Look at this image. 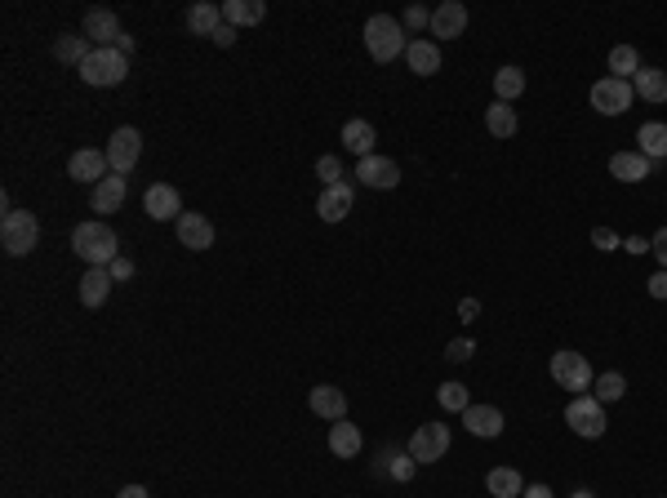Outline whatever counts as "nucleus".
I'll return each mask as SVG.
<instances>
[{
  "instance_id": "obj_1",
  "label": "nucleus",
  "mask_w": 667,
  "mask_h": 498,
  "mask_svg": "<svg viewBox=\"0 0 667 498\" xmlns=\"http://www.w3.org/2000/svg\"><path fill=\"white\" fill-rule=\"evenodd\" d=\"M71 249L85 259L90 267H111L116 259H121V240H116V232L107 228V223H80L76 232H71Z\"/></svg>"
},
{
  "instance_id": "obj_2",
  "label": "nucleus",
  "mask_w": 667,
  "mask_h": 498,
  "mask_svg": "<svg viewBox=\"0 0 667 498\" xmlns=\"http://www.w3.org/2000/svg\"><path fill=\"white\" fill-rule=\"evenodd\" d=\"M365 49L374 63H397L400 54L409 49V36L400 27L397 18H387V14H374L365 23Z\"/></svg>"
},
{
  "instance_id": "obj_3",
  "label": "nucleus",
  "mask_w": 667,
  "mask_h": 498,
  "mask_svg": "<svg viewBox=\"0 0 667 498\" xmlns=\"http://www.w3.org/2000/svg\"><path fill=\"white\" fill-rule=\"evenodd\" d=\"M0 245L14 259L32 254L36 245H40V223H36L32 209H5V218H0Z\"/></svg>"
},
{
  "instance_id": "obj_4",
  "label": "nucleus",
  "mask_w": 667,
  "mask_h": 498,
  "mask_svg": "<svg viewBox=\"0 0 667 498\" xmlns=\"http://www.w3.org/2000/svg\"><path fill=\"white\" fill-rule=\"evenodd\" d=\"M125 76H130V58H125L116 45L94 49V54L80 63V80H85V85H94V90H111V85H121Z\"/></svg>"
},
{
  "instance_id": "obj_5",
  "label": "nucleus",
  "mask_w": 667,
  "mask_h": 498,
  "mask_svg": "<svg viewBox=\"0 0 667 498\" xmlns=\"http://www.w3.org/2000/svg\"><path fill=\"white\" fill-rule=\"evenodd\" d=\"M566 423L574 436L600 440V436H605V405H600L597 397H574L566 405Z\"/></svg>"
},
{
  "instance_id": "obj_6",
  "label": "nucleus",
  "mask_w": 667,
  "mask_h": 498,
  "mask_svg": "<svg viewBox=\"0 0 667 498\" xmlns=\"http://www.w3.org/2000/svg\"><path fill=\"white\" fill-rule=\"evenodd\" d=\"M547 369H552V378H556L561 392H588V387L597 383V374H592V366H588V356H578V352H556Z\"/></svg>"
},
{
  "instance_id": "obj_7",
  "label": "nucleus",
  "mask_w": 667,
  "mask_h": 498,
  "mask_svg": "<svg viewBox=\"0 0 667 498\" xmlns=\"http://www.w3.org/2000/svg\"><path fill=\"white\" fill-rule=\"evenodd\" d=\"M632 99H636L632 80L605 76V80H597V85H592V107H597L600 116H623V111L632 107Z\"/></svg>"
},
{
  "instance_id": "obj_8",
  "label": "nucleus",
  "mask_w": 667,
  "mask_h": 498,
  "mask_svg": "<svg viewBox=\"0 0 667 498\" xmlns=\"http://www.w3.org/2000/svg\"><path fill=\"white\" fill-rule=\"evenodd\" d=\"M445 450H450V428L445 423H423V428H414V436H409V459L418 467L445 459Z\"/></svg>"
},
{
  "instance_id": "obj_9",
  "label": "nucleus",
  "mask_w": 667,
  "mask_h": 498,
  "mask_svg": "<svg viewBox=\"0 0 667 498\" xmlns=\"http://www.w3.org/2000/svg\"><path fill=\"white\" fill-rule=\"evenodd\" d=\"M102 152H107V161H111V174H130V169L138 165V156H143V133L133 130V125H121Z\"/></svg>"
},
{
  "instance_id": "obj_10",
  "label": "nucleus",
  "mask_w": 667,
  "mask_h": 498,
  "mask_svg": "<svg viewBox=\"0 0 667 498\" xmlns=\"http://www.w3.org/2000/svg\"><path fill=\"white\" fill-rule=\"evenodd\" d=\"M143 214L147 218H156V223H178L187 209H183V196H178V187H169V183H152L147 192H143Z\"/></svg>"
},
{
  "instance_id": "obj_11",
  "label": "nucleus",
  "mask_w": 667,
  "mask_h": 498,
  "mask_svg": "<svg viewBox=\"0 0 667 498\" xmlns=\"http://www.w3.org/2000/svg\"><path fill=\"white\" fill-rule=\"evenodd\" d=\"M107 174H111V161H107V152H99V147H80V152H71V161H67V178L90 183V187H99Z\"/></svg>"
},
{
  "instance_id": "obj_12",
  "label": "nucleus",
  "mask_w": 667,
  "mask_h": 498,
  "mask_svg": "<svg viewBox=\"0 0 667 498\" xmlns=\"http://www.w3.org/2000/svg\"><path fill=\"white\" fill-rule=\"evenodd\" d=\"M356 178L374 187V192H392L400 183V165L397 161H387V156H365L361 165H356Z\"/></svg>"
},
{
  "instance_id": "obj_13",
  "label": "nucleus",
  "mask_w": 667,
  "mask_h": 498,
  "mask_svg": "<svg viewBox=\"0 0 667 498\" xmlns=\"http://www.w3.org/2000/svg\"><path fill=\"white\" fill-rule=\"evenodd\" d=\"M352 205H356L352 183H334V187H325V192L316 196V214H321L325 223H343V218L352 214Z\"/></svg>"
},
{
  "instance_id": "obj_14",
  "label": "nucleus",
  "mask_w": 667,
  "mask_h": 498,
  "mask_svg": "<svg viewBox=\"0 0 667 498\" xmlns=\"http://www.w3.org/2000/svg\"><path fill=\"white\" fill-rule=\"evenodd\" d=\"M80 36H85L94 49H107V45L121 40V18H116L111 9H90V14H85V32Z\"/></svg>"
},
{
  "instance_id": "obj_15",
  "label": "nucleus",
  "mask_w": 667,
  "mask_h": 498,
  "mask_svg": "<svg viewBox=\"0 0 667 498\" xmlns=\"http://www.w3.org/2000/svg\"><path fill=\"white\" fill-rule=\"evenodd\" d=\"M174 232H178V245L183 249H209L214 245V223L205 218V214H183L178 223H174Z\"/></svg>"
},
{
  "instance_id": "obj_16",
  "label": "nucleus",
  "mask_w": 667,
  "mask_h": 498,
  "mask_svg": "<svg viewBox=\"0 0 667 498\" xmlns=\"http://www.w3.org/2000/svg\"><path fill=\"white\" fill-rule=\"evenodd\" d=\"M463 428L471 436H481V440H494V436H503V409H494V405H467Z\"/></svg>"
},
{
  "instance_id": "obj_17",
  "label": "nucleus",
  "mask_w": 667,
  "mask_h": 498,
  "mask_svg": "<svg viewBox=\"0 0 667 498\" xmlns=\"http://www.w3.org/2000/svg\"><path fill=\"white\" fill-rule=\"evenodd\" d=\"M467 32V9L459 0H445V5H436L432 9V36L440 40H459Z\"/></svg>"
},
{
  "instance_id": "obj_18",
  "label": "nucleus",
  "mask_w": 667,
  "mask_h": 498,
  "mask_svg": "<svg viewBox=\"0 0 667 498\" xmlns=\"http://www.w3.org/2000/svg\"><path fill=\"white\" fill-rule=\"evenodd\" d=\"M125 205V174H107L99 187H90V209L94 214H116Z\"/></svg>"
},
{
  "instance_id": "obj_19",
  "label": "nucleus",
  "mask_w": 667,
  "mask_h": 498,
  "mask_svg": "<svg viewBox=\"0 0 667 498\" xmlns=\"http://www.w3.org/2000/svg\"><path fill=\"white\" fill-rule=\"evenodd\" d=\"M307 405H312V414H316V419H330V423L347 419V392H338V387H330V383L312 387Z\"/></svg>"
},
{
  "instance_id": "obj_20",
  "label": "nucleus",
  "mask_w": 667,
  "mask_h": 498,
  "mask_svg": "<svg viewBox=\"0 0 667 498\" xmlns=\"http://www.w3.org/2000/svg\"><path fill=\"white\" fill-rule=\"evenodd\" d=\"M650 156H641V152H614L609 156V174L619 178V183H645L650 178Z\"/></svg>"
},
{
  "instance_id": "obj_21",
  "label": "nucleus",
  "mask_w": 667,
  "mask_h": 498,
  "mask_svg": "<svg viewBox=\"0 0 667 498\" xmlns=\"http://www.w3.org/2000/svg\"><path fill=\"white\" fill-rule=\"evenodd\" d=\"M111 285H116V281H111L107 267H90V271L80 276V302H85V307H102L107 294H111Z\"/></svg>"
},
{
  "instance_id": "obj_22",
  "label": "nucleus",
  "mask_w": 667,
  "mask_h": 498,
  "mask_svg": "<svg viewBox=\"0 0 667 498\" xmlns=\"http://www.w3.org/2000/svg\"><path fill=\"white\" fill-rule=\"evenodd\" d=\"M223 27V5H209V0H196L187 9V32L192 36H214Z\"/></svg>"
},
{
  "instance_id": "obj_23",
  "label": "nucleus",
  "mask_w": 667,
  "mask_h": 498,
  "mask_svg": "<svg viewBox=\"0 0 667 498\" xmlns=\"http://www.w3.org/2000/svg\"><path fill=\"white\" fill-rule=\"evenodd\" d=\"M485 490H490V498H521L525 494V481H521L516 467H490Z\"/></svg>"
},
{
  "instance_id": "obj_24",
  "label": "nucleus",
  "mask_w": 667,
  "mask_h": 498,
  "mask_svg": "<svg viewBox=\"0 0 667 498\" xmlns=\"http://www.w3.org/2000/svg\"><path fill=\"white\" fill-rule=\"evenodd\" d=\"M263 18H267L263 0H228V5H223V23H232L236 32H240V27H254V23H263Z\"/></svg>"
},
{
  "instance_id": "obj_25",
  "label": "nucleus",
  "mask_w": 667,
  "mask_h": 498,
  "mask_svg": "<svg viewBox=\"0 0 667 498\" xmlns=\"http://www.w3.org/2000/svg\"><path fill=\"white\" fill-rule=\"evenodd\" d=\"M330 454H338V459H356V454H361V428L347 423V419H338L330 428Z\"/></svg>"
},
{
  "instance_id": "obj_26",
  "label": "nucleus",
  "mask_w": 667,
  "mask_h": 498,
  "mask_svg": "<svg viewBox=\"0 0 667 498\" xmlns=\"http://www.w3.org/2000/svg\"><path fill=\"white\" fill-rule=\"evenodd\" d=\"M405 63H409V71H418V76H436L440 71V49H436L432 40H409Z\"/></svg>"
},
{
  "instance_id": "obj_27",
  "label": "nucleus",
  "mask_w": 667,
  "mask_h": 498,
  "mask_svg": "<svg viewBox=\"0 0 667 498\" xmlns=\"http://www.w3.org/2000/svg\"><path fill=\"white\" fill-rule=\"evenodd\" d=\"M636 99L645 102H667V71H659V67H641L632 80Z\"/></svg>"
},
{
  "instance_id": "obj_28",
  "label": "nucleus",
  "mask_w": 667,
  "mask_h": 498,
  "mask_svg": "<svg viewBox=\"0 0 667 498\" xmlns=\"http://www.w3.org/2000/svg\"><path fill=\"white\" fill-rule=\"evenodd\" d=\"M343 143H347V152H352V156H361V161H365V156H374L378 133H374L369 121H347V125H343Z\"/></svg>"
},
{
  "instance_id": "obj_29",
  "label": "nucleus",
  "mask_w": 667,
  "mask_h": 498,
  "mask_svg": "<svg viewBox=\"0 0 667 498\" xmlns=\"http://www.w3.org/2000/svg\"><path fill=\"white\" fill-rule=\"evenodd\" d=\"M636 143H641V156H650V161H667V125L645 121L641 133H636Z\"/></svg>"
},
{
  "instance_id": "obj_30",
  "label": "nucleus",
  "mask_w": 667,
  "mask_h": 498,
  "mask_svg": "<svg viewBox=\"0 0 667 498\" xmlns=\"http://www.w3.org/2000/svg\"><path fill=\"white\" fill-rule=\"evenodd\" d=\"M494 94H499V102H512V99H521L525 94V71L521 67H499L494 71Z\"/></svg>"
},
{
  "instance_id": "obj_31",
  "label": "nucleus",
  "mask_w": 667,
  "mask_h": 498,
  "mask_svg": "<svg viewBox=\"0 0 667 498\" xmlns=\"http://www.w3.org/2000/svg\"><path fill=\"white\" fill-rule=\"evenodd\" d=\"M90 54H94V45H90L85 36H58V40H54V58H58V63H76V67H80Z\"/></svg>"
},
{
  "instance_id": "obj_32",
  "label": "nucleus",
  "mask_w": 667,
  "mask_h": 498,
  "mask_svg": "<svg viewBox=\"0 0 667 498\" xmlns=\"http://www.w3.org/2000/svg\"><path fill=\"white\" fill-rule=\"evenodd\" d=\"M636 71H641V54H636L632 45H614V49H609V76L636 80Z\"/></svg>"
},
{
  "instance_id": "obj_33",
  "label": "nucleus",
  "mask_w": 667,
  "mask_h": 498,
  "mask_svg": "<svg viewBox=\"0 0 667 498\" xmlns=\"http://www.w3.org/2000/svg\"><path fill=\"white\" fill-rule=\"evenodd\" d=\"M485 125H490V133H494V138H512V133H516V107H512V102H499V99H494V107L485 111Z\"/></svg>"
},
{
  "instance_id": "obj_34",
  "label": "nucleus",
  "mask_w": 667,
  "mask_h": 498,
  "mask_svg": "<svg viewBox=\"0 0 667 498\" xmlns=\"http://www.w3.org/2000/svg\"><path fill=\"white\" fill-rule=\"evenodd\" d=\"M592 387H597L600 405H609V400H623V392H628V378H623V374H600Z\"/></svg>"
},
{
  "instance_id": "obj_35",
  "label": "nucleus",
  "mask_w": 667,
  "mask_h": 498,
  "mask_svg": "<svg viewBox=\"0 0 667 498\" xmlns=\"http://www.w3.org/2000/svg\"><path fill=\"white\" fill-rule=\"evenodd\" d=\"M436 400H440L445 409H454V414H463L467 405H471V400H467V387H463V383H440V387H436Z\"/></svg>"
},
{
  "instance_id": "obj_36",
  "label": "nucleus",
  "mask_w": 667,
  "mask_h": 498,
  "mask_svg": "<svg viewBox=\"0 0 667 498\" xmlns=\"http://www.w3.org/2000/svg\"><path fill=\"white\" fill-rule=\"evenodd\" d=\"M316 178H321L325 187L343 183V161H338V156H321V161H316Z\"/></svg>"
},
{
  "instance_id": "obj_37",
  "label": "nucleus",
  "mask_w": 667,
  "mask_h": 498,
  "mask_svg": "<svg viewBox=\"0 0 667 498\" xmlns=\"http://www.w3.org/2000/svg\"><path fill=\"white\" fill-rule=\"evenodd\" d=\"M400 27H409V32H423V27H432V14H428L423 5H409V9H405V18H400Z\"/></svg>"
},
{
  "instance_id": "obj_38",
  "label": "nucleus",
  "mask_w": 667,
  "mask_h": 498,
  "mask_svg": "<svg viewBox=\"0 0 667 498\" xmlns=\"http://www.w3.org/2000/svg\"><path fill=\"white\" fill-rule=\"evenodd\" d=\"M414 459H409V454H387V472H392V481H409V476H414Z\"/></svg>"
},
{
  "instance_id": "obj_39",
  "label": "nucleus",
  "mask_w": 667,
  "mask_h": 498,
  "mask_svg": "<svg viewBox=\"0 0 667 498\" xmlns=\"http://www.w3.org/2000/svg\"><path fill=\"white\" fill-rule=\"evenodd\" d=\"M471 352H476L471 338H454V343L445 347V361H471Z\"/></svg>"
},
{
  "instance_id": "obj_40",
  "label": "nucleus",
  "mask_w": 667,
  "mask_h": 498,
  "mask_svg": "<svg viewBox=\"0 0 667 498\" xmlns=\"http://www.w3.org/2000/svg\"><path fill=\"white\" fill-rule=\"evenodd\" d=\"M650 254H654V259L663 263V271H667V228H663V232H654V240H650Z\"/></svg>"
},
{
  "instance_id": "obj_41",
  "label": "nucleus",
  "mask_w": 667,
  "mask_h": 498,
  "mask_svg": "<svg viewBox=\"0 0 667 498\" xmlns=\"http://www.w3.org/2000/svg\"><path fill=\"white\" fill-rule=\"evenodd\" d=\"M107 271H111V281H130V276H133V259H125V254H121V259L107 267Z\"/></svg>"
},
{
  "instance_id": "obj_42",
  "label": "nucleus",
  "mask_w": 667,
  "mask_h": 498,
  "mask_svg": "<svg viewBox=\"0 0 667 498\" xmlns=\"http://www.w3.org/2000/svg\"><path fill=\"white\" fill-rule=\"evenodd\" d=\"M650 299H667V271H654V276H650Z\"/></svg>"
},
{
  "instance_id": "obj_43",
  "label": "nucleus",
  "mask_w": 667,
  "mask_h": 498,
  "mask_svg": "<svg viewBox=\"0 0 667 498\" xmlns=\"http://www.w3.org/2000/svg\"><path fill=\"white\" fill-rule=\"evenodd\" d=\"M236 36H240V32H236L232 23H223V27H218V32L209 36V40H214V45H223V49H228V45H232V40H236Z\"/></svg>"
},
{
  "instance_id": "obj_44",
  "label": "nucleus",
  "mask_w": 667,
  "mask_h": 498,
  "mask_svg": "<svg viewBox=\"0 0 667 498\" xmlns=\"http://www.w3.org/2000/svg\"><path fill=\"white\" fill-rule=\"evenodd\" d=\"M459 316H463V321H476V316H481V302L463 299V302H459Z\"/></svg>"
},
{
  "instance_id": "obj_45",
  "label": "nucleus",
  "mask_w": 667,
  "mask_h": 498,
  "mask_svg": "<svg viewBox=\"0 0 667 498\" xmlns=\"http://www.w3.org/2000/svg\"><path fill=\"white\" fill-rule=\"evenodd\" d=\"M521 498H556V494H552L547 485H525V494H521Z\"/></svg>"
},
{
  "instance_id": "obj_46",
  "label": "nucleus",
  "mask_w": 667,
  "mask_h": 498,
  "mask_svg": "<svg viewBox=\"0 0 667 498\" xmlns=\"http://www.w3.org/2000/svg\"><path fill=\"white\" fill-rule=\"evenodd\" d=\"M116 498H152V494H147L143 485H125V490H121V494H116Z\"/></svg>"
},
{
  "instance_id": "obj_47",
  "label": "nucleus",
  "mask_w": 667,
  "mask_h": 498,
  "mask_svg": "<svg viewBox=\"0 0 667 498\" xmlns=\"http://www.w3.org/2000/svg\"><path fill=\"white\" fill-rule=\"evenodd\" d=\"M116 49H121V54L130 58V54H133V36H125V32H121V40H116Z\"/></svg>"
},
{
  "instance_id": "obj_48",
  "label": "nucleus",
  "mask_w": 667,
  "mask_h": 498,
  "mask_svg": "<svg viewBox=\"0 0 667 498\" xmlns=\"http://www.w3.org/2000/svg\"><path fill=\"white\" fill-rule=\"evenodd\" d=\"M628 249H632V254H645V249H650V240H641V236H632V240H628Z\"/></svg>"
},
{
  "instance_id": "obj_49",
  "label": "nucleus",
  "mask_w": 667,
  "mask_h": 498,
  "mask_svg": "<svg viewBox=\"0 0 667 498\" xmlns=\"http://www.w3.org/2000/svg\"><path fill=\"white\" fill-rule=\"evenodd\" d=\"M569 498H592V490H574V494Z\"/></svg>"
}]
</instances>
